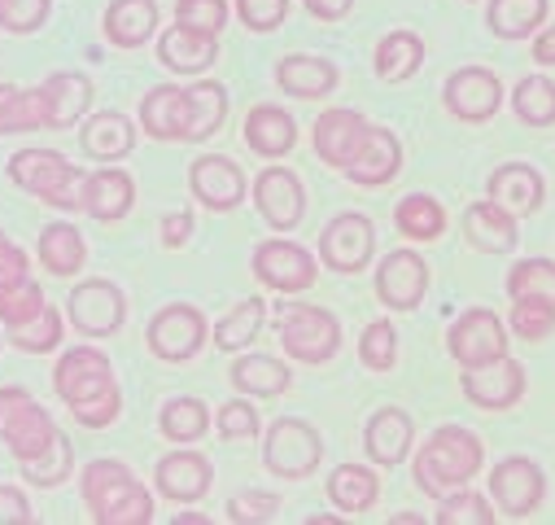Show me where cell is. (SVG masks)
<instances>
[{
    "label": "cell",
    "instance_id": "1",
    "mask_svg": "<svg viewBox=\"0 0 555 525\" xmlns=\"http://www.w3.org/2000/svg\"><path fill=\"white\" fill-rule=\"evenodd\" d=\"M53 389L83 430H105L122 412V389L114 363L96 346H70L53 368Z\"/></svg>",
    "mask_w": 555,
    "mask_h": 525
},
{
    "label": "cell",
    "instance_id": "2",
    "mask_svg": "<svg viewBox=\"0 0 555 525\" xmlns=\"http://www.w3.org/2000/svg\"><path fill=\"white\" fill-rule=\"evenodd\" d=\"M481 464H486V447L464 425H438L421 443V451H411V477L421 486V495H429V499L447 495L451 486L473 482L481 473Z\"/></svg>",
    "mask_w": 555,
    "mask_h": 525
},
{
    "label": "cell",
    "instance_id": "3",
    "mask_svg": "<svg viewBox=\"0 0 555 525\" xmlns=\"http://www.w3.org/2000/svg\"><path fill=\"white\" fill-rule=\"evenodd\" d=\"M79 490H83L88 512L105 525H145V521H154L150 486L122 460H109V456L88 460L83 473H79Z\"/></svg>",
    "mask_w": 555,
    "mask_h": 525
},
{
    "label": "cell",
    "instance_id": "4",
    "mask_svg": "<svg viewBox=\"0 0 555 525\" xmlns=\"http://www.w3.org/2000/svg\"><path fill=\"white\" fill-rule=\"evenodd\" d=\"M10 180H14L23 193L49 202L53 210H79L83 171H79L70 158H62L57 150H40V145L18 150V154L10 158Z\"/></svg>",
    "mask_w": 555,
    "mask_h": 525
},
{
    "label": "cell",
    "instance_id": "5",
    "mask_svg": "<svg viewBox=\"0 0 555 525\" xmlns=\"http://www.w3.org/2000/svg\"><path fill=\"white\" fill-rule=\"evenodd\" d=\"M275 329H281V350L298 363H328L341 350V320L328 307L281 303L275 307Z\"/></svg>",
    "mask_w": 555,
    "mask_h": 525
},
{
    "label": "cell",
    "instance_id": "6",
    "mask_svg": "<svg viewBox=\"0 0 555 525\" xmlns=\"http://www.w3.org/2000/svg\"><path fill=\"white\" fill-rule=\"evenodd\" d=\"M262 464L267 473L285 477V482H302L324 464V438L311 421L302 417H281L271 421L262 434Z\"/></svg>",
    "mask_w": 555,
    "mask_h": 525
},
{
    "label": "cell",
    "instance_id": "7",
    "mask_svg": "<svg viewBox=\"0 0 555 525\" xmlns=\"http://www.w3.org/2000/svg\"><path fill=\"white\" fill-rule=\"evenodd\" d=\"M249 272H254V281L267 285L271 294H302V290H311L315 277H320V258H315L307 245L289 241V236H267V241H258L254 254H249Z\"/></svg>",
    "mask_w": 555,
    "mask_h": 525
},
{
    "label": "cell",
    "instance_id": "8",
    "mask_svg": "<svg viewBox=\"0 0 555 525\" xmlns=\"http://www.w3.org/2000/svg\"><path fill=\"white\" fill-rule=\"evenodd\" d=\"M57 434H62V430H57L53 417L31 399V389H23V385H5V389H0V443H5V447L18 456V464H27V460H36L44 447H53Z\"/></svg>",
    "mask_w": 555,
    "mask_h": 525
},
{
    "label": "cell",
    "instance_id": "9",
    "mask_svg": "<svg viewBox=\"0 0 555 525\" xmlns=\"http://www.w3.org/2000/svg\"><path fill=\"white\" fill-rule=\"evenodd\" d=\"M206 337H210V324H206L202 307H193V303H167L163 311H154V320L145 329V346L163 363H189V359H197L202 346H206Z\"/></svg>",
    "mask_w": 555,
    "mask_h": 525
},
{
    "label": "cell",
    "instance_id": "10",
    "mask_svg": "<svg viewBox=\"0 0 555 525\" xmlns=\"http://www.w3.org/2000/svg\"><path fill=\"white\" fill-rule=\"evenodd\" d=\"M315 258L337 277H359L376 258V223L367 215H359V210L333 215L324 223V232H320V254Z\"/></svg>",
    "mask_w": 555,
    "mask_h": 525
},
{
    "label": "cell",
    "instance_id": "11",
    "mask_svg": "<svg viewBox=\"0 0 555 525\" xmlns=\"http://www.w3.org/2000/svg\"><path fill=\"white\" fill-rule=\"evenodd\" d=\"M490 503L494 512H503L507 521H525L542 508L546 499V473L538 460L529 456H503L494 469H490Z\"/></svg>",
    "mask_w": 555,
    "mask_h": 525
},
{
    "label": "cell",
    "instance_id": "12",
    "mask_svg": "<svg viewBox=\"0 0 555 525\" xmlns=\"http://www.w3.org/2000/svg\"><path fill=\"white\" fill-rule=\"evenodd\" d=\"M507 342H512L507 320L490 307H468L447 329V355L460 368H477V363H490V359L507 355Z\"/></svg>",
    "mask_w": 555,
    "mask_h": 525
},
{
    "label": "cell",
    "instance_id": "13",
    "mask_svg": "<svg viewBox=\"0 0 555 525\" xmlns=\"http://www.w3.org/2000/svg\"><path fill=\"white\" fill-rule=\"evenodd\" d=\"M460 389L464 399L481 412H507L525 399L529 389V376H525V363L512 359V355H499L490 363H477V368H460Z\"/></svg>",
    "mask_w": 555,
    "mask_h": 525
},
{
    "label": "cell",
    "instance_id": "14",
    "mask_svg": "<svg viewBox=\"0 0 555 525\" xmlns=\"http://www.w3.org/2000/svg\"><path fill=\"white\" fill-rule=\"evenodd\" d=\"M122 320H127V294L105 277L79 281L66 298V324L79 329L83 337H114Z\"/></svg>",
    "mask_w": 555,
    "mask_h": 525
},
{
    "label": "cell",
    "instance_id": "15",
    "mask_svg": "<svg viewBox=\"0 0 555 525\" xmlns=\"http://www.w3.org/2000/svg\"><path fill=\"white\" fill-rule=\"evenodd\" d=\"M376 298L385 311H415L429 294V262L421 249H389L380 262H376Z\"/></svg>",
    "mask_w": 555,
    "mask_h": 525
},
{
    "label": "cell",
    "instance_id": "16",
    "mask_svg": "<svg viewBox=\"0 0 555 525\" xmlns=\"http://www.w3.org/2000/svg\"><path fill=\"white\" fill-rule=\"evenodd\" d=\"M249 197H254V210L262 215V223L271 232H294L307 215V189L302 180L289 171V167H262L249 184Z\"/></svg>",
    "mask_w": 555,
    "mask_h": 525
},
{
    "label": "cell",
    "instance_id": "17",
    "mask_svg": "<svg viewBox=\"0 0 555 525\" xmlns=\"http://www.w3.org/2000/svg\"><path fill=\"white\" fill-rule=\"evenodd\" d=\"M442 105L460 123H490L503 110V79L490 66H460L442 84Z\"/></svg>",
    "mask_w": 555,
    "mask_h": 525
},
{
    "label": "cell",
    "instance_id": "18",
    "mask_svg": "<svg viewBox=\"0 0 555 525\" xmlns=\"http://www.w3.org/2000/svg\"><path fill=\"white\" fill-rule=\"evenodd\" d=\"M189 189H193V202L206 206L210 215H228V210H236L249 197V180L236 167V158H228V154H202V158H193Z\"/></svg>",
    "mask_w": 555,
    "mask_h": 525
},
{
    "label": "cell",
    "instance_id": "19",
    "mask_svg": "<svg viewBox=\"0 0 555 525\" xmlns=\"http://www.w3.org/2000/svg\"><path fill=\"white\" fill-rule=\"evenodd\" d=\"M363 137H367V114L354 110V105H333V110H324V114L315 118V127H311L315 158H320L324 167H333V171H341V167L359 154Z\"/></svg>",
    "mask_w": 555,
    "mask_h": 525
},
{
    "label": "cell",
    "instance_id": "20",
    "mask_svg": "<svg viewBox=\"0 0 555 525\" xmlns=\"http://www.w3.org/2000/svg\"><path fill=\"white\" fill-rule=\"evenodd\" d=\"M210 486H215V464L193 447H176L154 464V490L171 503H197L202 495H210Z\"/></svg>",
    "mask_w": 555,
    "mask_h": 525
},
{
    "label": "cell",
    "instance_id": "21",
    "mask_svg": "<svg viewBox=\"0 0 555 525\" xmlns=\"http://www.w3.org/2000/svg\"><path fill=\"white\" fill-rule=\"evenodd\" d=\"M398 171H402V141H398V131L380 127V123H367V137H363L359 154L341 167V176L350 184H359V189H380Z\"/></svg>",
    "mask_w": 555,
    "mask_h": 525
},
{
    "label": "cell",
    "instance_id": "22",
    "mask_svg": "<svg viewBox=\"0 0 555 525\" xmlns=\"http://www.w3.org/2000/svg\"><path fill=\"white\" fill-rule=\"evenodd\" d=\"M415 451V421L406 408H376L363 425V456L376 464V469H393L402 460H411Z\"/></svg>",
    "mask_w": 555,
    "mask_h": 525
},
{
    "label": "cell",
    "instance_id": "23",
    "mask_svg": "<svg viewBox=\"0 0 555 525\" xmlns=\"http://www.w3.org/2000/svg\"><path fill=\"white\" fill-rule=\"evenodd\" d=\"M486 197L499 202L507 215L529 219L546 202V180H542V171L533 163H499L490 171V180H486Z\"/></svg>",
    "mask_w": 555,
    "mask_h": 525
},
{
    "label": "cell",
    "instance_id": "24",
    "mask_svg": "<svg viewBox=\"0 0 555 525\" xmlns=\"http://www.w3.org/2000/svg\"><path fill=\"white\" fill-rule=\"evenodd\" d=\"M135 206V180L114 167V163H101L92 176H83L79 184V210L101 219V223H118L127 210Z\"/></svg>",
    "mask_w": 555,
    "mask_h": 525
},
{
    "label": "cell",
    "instance_id": "25",
    "mask_svg": "<svg viewBox=\"0 0 555 525\" xmlns=\"http://www.w3.org/2000/svg\"><path fill=\"white\" fill-rule=\"evenodd\" d=\"M40 105H44V127L49 131L75 127L92 110V79L83 71H53L40 84Z\"/></svg>",
    "mask_w": 555,
    "mask_h": 525
},
{
    "label": "cell",
    "instance_id": "26",
    "mask_svg": "<svg viewBox=\"0 0 555 525\" xmlns=\"http://www.w3.org/2000/svg\"><path fill=\"white\" fill-rule=\"evenodd\" d=\"M460 228H464V241H468L473 249H481V254H512V249L520 245V219L507 215V210H503L499 202H490V197L464 206Z\"/></svg>",
    "mask_w": 555,
    "mask_h": 525
},
{
    "label": "cell",
    "instance_id": "27",
    "mask_svg": "<svg viewBox=\"0 0 555 525\" xmlns=\"http://www.w3.org/2000/svg\"><path fill=\"white\" fill-rule=\"evenodd\" d=\"M337 84H341V71H337V62H328V57L289 53V57L275 62V88H281L285 97H294V101H320V97H328Z\"/></svg>",
    "mask_w": 555,
    "mask_h": 525
},
{
    "label": "cell",
    "instance_id": "28",
    "mask_svg": "<svg viewBox=\"0 0 555 525\" xmlns=\"http://www.w3.org/2000/svg\"><path fill=\"white\" fill-rule=\"evenodd\" d=\"M158 62L171 71V75H206L215 62H219V36H206V31H193V27H167L158 36Z\"/></svg>",
    "mask_w": 555,
    "mask_h": 525
},
{
    "label": "cell",
    "instance_id": "29",
    "mask_svg": "<svg viewBox=\"0 0 555 525\" xmlns=\"http://www.w3.org/2000/svg\"><path fill=\"white\" fill-rule=\"evenodd\" d=\"M245 145H249L258 158H267V163L285 158V154L298 145V123H294V114L281 110V105H271V101L254 105V110L245 114Z\"/></svg>",
    "mask_w": 555,
    "mask_h": 525
},
{
    "label": "cell",
    "instance_id": "30",
    "mask_svg": "<svg viewBox=\"0 0 555 525\" xmlns=\"http://www.w3.org/2000/svg\"><path fill=\"white\" fill-rule=\"evenodd\" d=\"M101 31L114 49H141L158 36V0H109Z\"/></svg>",
    "mask_w": 555,
    "mask_h": 525
},
{
    "label": "cell",
    "instance_id": "31",
    "mask_svg": "<svg viewBox=\"0 0 555 525\" xmlns=\"http://www.w3.org/2000/svg\"><path fill=\"white\" fill-rule=\"evenodd\" d=\"M79 141H83V154L88 158H96V163H122L135 150V123L122 110H96V114L83 118Z\"/></svg>",
    "mask_w": 555,
    "mask_h": 525
},
{
    "label": "cell",
    "instance_id": "32",
    "mask_svg": "<svg viewBox=\"0 0 555 525\" xmlns=\"http://www.w3.org/2000/svg\"><path fill=\"white\" fill-rule=\"evenodd\" d=\"M184 127H189L184 84H154L141 97V131L150 141H184Z\"/></svg>",
    "mask_w": 555,
    "mask_h": 525
},
{
    "label": "cell",
    "instance_id": "33",
    "mask_svg": "<svg viewBox=\"0 0 555 525\" xmlns=\"http://www.w3.org/2000/svg\"><path fill=\"white\" fill-rule=\"evenodd\" d=\"M232 389L245 394V399H275V394H285L294 385V372L281 355H241L232 359V372H228Z\"/></svg>",
    "mask_w": 555,
    "mask_h": 525
},
{
    "label": "cell",
    "instance_id": "34",
    "mask_svg": "<svg viewBox=\"0 0 555 525\" xmlns=\"http://www.w3.org/2000/svg\"><path fill=\"white\" fill-rule=\"evenodd\" d=\"M184 101H189V127H184V145H206L215 131L228 123V88L210 75H197L193 84H184Z\"/></svg>",
    "mask_w": 555,
    "mask_h": 525
},
{
    "label": "cell",
    "instance_id": "35",
    "mask_svg": "<svg viewBox=\"0 0 555 525\" xmlns=\"http://www.w3.org/2000/svg\"><path fill=\"white\" fill-rule=\"evenodd\" d=\"M36 254L49 277H79L88 262V241L70 219H53V223H44Z\"/></svg>",
    "mask_w": 555,
    "mask_h": 525
},
{
    "label": "cell",
    "instance_id": "36",
    "mask_svg": "<svg viewBox=\"0 0 555 525\" xmlns=\"http://www.w3.org/2000/svg\"><path fill=\"white\" fill-rule=\"evenodd\" d=\"M425 40L415 36V31H406V27H398V31H389V36H380L376 40V53H372V71H376V79H385V84H406L415 71L425 66Z\"/></svg>",
    "mask_w": 555,
    "mask_h": 525
},
{
    "label": "cell",
    "instance_id": "37",
    "mask_svg": "<svg viewBox=\"0 0 555 525\" xmlns=\"http://www.w3.org/2000/svg\"><path fill=\"white\" fill-rule=\"evenodd\" d=\"M328 499H333V508L341 512V516H359V512H372V503H376V495H380V477H376V469L372 464H354V460H346V464H337L333 473H328Z\"/></svg>",
    "mask_w": 555,
    "mask_h": 525
},
{
    "label": "cell",
    "instance_id": "38",
    "mask_svg": "<svg viewBox=\"0 0 555 525\" xmlns=\"http://www.w3.org/2000/svg\"><path fill=\"white\" fill-rule=\"evenodd\" d=\"M551 0H490L486 27L494 40H529L538 27H546Z\"/></svg>",
    "mask_w": 555,
    "mask_h": 525
},
{
    "label": "cell",
    "instance_id": "39",
    "mask_svg": "<svg viewBox=\"0 0 555 525\" xmlns=\"http://www.w3.org/2000/svg\"><path fill=\"white\" fill-rule=\"evenodd\" d=\"M393 228L415 241V245H429L447 232V210L434 193H406L398 206H393Z\"/></svg>",
    "mask_w": 555,
    "mask_h": 525
},
{
    "label": "cell",
    "instance_id": "40",
    "mask_svg": "<svg viewBox=\"0 0 555 525\" xmlns=\"http://www.w3.org/2000/svg\"><path fill=\"white\" fill-rule=\"evenodd\" d=\"M267 298H241L223 320H215V329H210V337H215V346L223 350V355H236V350H245V346H254L258 342V333H262V324H267Z\"/></svg>",
    "mask_w": 555,
    "mask_h": 525
},
{
    "label": "cell",
    "instance_id": "41",
    "mask_svg": "<svg viewBox=\"0 0 555 525\" xmlns=\"http://www.w3.org/2000/svg\"><path fill=\"white\" fill-rule=\"evenodd\" d=\"M158 430H163L167 443L193 447L197 438L210 434V408L197 399V394H176V399H167L163 412H158Z\"/></svg>",
    "mask_w": 555,
    "mask_h": 525
},
{
    "label": "cell",
    "instance_id": "42",
    "mask_svg": "<svg viewBox=\"0 0 555 525\" xmlns=\"http://www.w3.org/2000/svg\"><path fill=\"white\" fill-rule=\"evenodd\" d=\"M512 114L525 127H551L555 123V79L551 75H520L512 88Z\"/></svg>",
    "mask_w": 555,
    "mask_h": 525
},
{
    "label": "cell",
    "instance_id": "43",
    "mask_svg": "<svg viewBox=\"0 0 555 525\" xmlns=\"http://www.w3.org/2000/svg\"><path fill=\"white\" fill-rule=\"evenodd\" d=\"M40 127H44L40 88L0 84V137H23V131H40Z\"/></svg>",
    "mask_w": 555,
    "mask_h": 525
},
{
    "label": "cell",
    "instance_id": "44",
    "mask_svg": "<svg viewBox=\"0 0 555 525\" xmlns=\"http://www.w3.org/2000/svg\"><path fill=\"white\" fill-rule=\"evenodd\" d=\"M434 521H442V525H490L494 521V503H490L486 490L464 482V486H451L447 495H438Z\"/></svg>",
    "mask_w": 555,
    "mask_h": 525
},
{
    "label": "cell",
    "instance_id": "45",
    "mask_svg": "<svg viewBox=\"0 0 555 525\" xmlns=\"http://www.w3.org/2000/svg\"><path fill=\"white\" fill-rule=\"evenodd\" d=\"M5 333H10V346H14V350H23V355H49V350L62 346L66 320H62L57 307L44 303L31 320H23V324H14V329H5Z\"/></svg>",
    "mask_w": 555,
    "mask_h": 525
},
{
    "label": "cell",
    "instance_id": "46",
    "mask_svg": "<svg viewBox=\"0 0 555 525\" xmlns=\"http://www.w3.org/2000/svg\"><path fill=\"white\" fill-rule=\"evenodd\" d=\"M507 298H551L555 303V258H516L507 272Z\"/></svg>",
    "mask_w": 555,
    "mask_h": 525
},
{
    "label": "cell",
    "instance_id": "47",
    "mask_svg": "<svg viewBox=\"0 0 555 525\" xmlns=\"http://www.w3.org/2000/svg\"><path fill=\"white\" fill-rule=\"evenodd\" d=\"M507 333L520 342H546L555 333V303L551 298H512Z\"/></svg>",
    "mask_w": 555,
    "mask_h": 525
},
{
    "label": "cell",
    "instance_id": "48",
    "mask_svg": "<svg viewBox=\"0 0 555 525\" xmlns=\"http://www.w3.org/2000/svg\"><path fill=\"white\" fill-rule=\"evenodd\" d=\"M359 363L367 372H393L398 368V329H393V320H372L359 333Z\"/></svg>",
    "mask_w": 555,
    "mask_h": 525
},
{
    "label": "cell",
    "instance_id": "49",
    "mask_svg": "<svg viewBox=\"0 0 555 525\" xmlns=\"http://www.w3.org/2000/svg\"><path fill=\"white\" fill-rule=\"evenodd\" d=\"M23 473H27L31 486H62V482L75 473V447H70V438L57 434L53 447H44L36 460L23 464Z\"/></svg>",
    "mask_w": 555,
    "mask_h": 525
},
{
    "label": "cell",
    "instance_id": "50",
    "mask_svg": "<svg viewBox=\"0 0 555 525\" xmlns=\"http://www.w3.org/2000/svg\"><path fill=\"white\" fill-rule=\"evenodd\" d=\"M40 307H44V290H40L36 281L18 277V281H5V285H0V324H5V329L31 320Z\"/></svg>",
    "mask_w": 555,
    "mask_h": 525
},
{
    "label": "cell",
    "instance_id": "51",
    "mask_svg": "<svg viewBox=\"0 0 555 525\" xmlns=\"http://www.w3.org/2000/svg\"><path fill=\"white\" fill-rule=\"evenodd\" d=\"M210 425H215V434L223 443H236V438H254L262 430V417H258V408L245 399V394H236V399L219 404V412L210 417Z\"/></svg>",
    "mask_w": 555,
    "mask_h": 525
},
{
    "label": "cell",
    "instance_id": "52",
    "mask_svg": "<svg viewBox=\"0 0 555 525\" xmlns=\"http://www.w3.org/2000/svg\"><path fill=\"white\" fill-rule=\"evenodd\" d=\"M53 18V0H0V31L31 36Z\"/></svg>",
    "mask_w": 555,
    "mask_h": 525
},
{
    "label": "cell",
    "instance_id": "53",
    "mask_svg": "<svg viewBox=\"0 0 555 525\" xmlns=\"http://www.w3.org/2000/svg\"><path fill=\"white\" fill-rule=\"evenodd\" d=\"M228 14H232L228 0H176V23L206 36H219L228 27Z\"/></svg>",
    "mask_w": 555,
    "mask_h": 525
},
{
    "label": "cell",
    "instance_id": "54",
    "mask_svg": "<svg viewBox=\"0 0 555 525\" xmlns=\"http://www.w3.org/2000/svg\"><path fill=\"white\" fill-rule=\"evenodd\" d=\"M232 10L241 18V27H249L254 36L281 31L289 18V0H232Z\"/></svg>",
    "mask_w": 555,
    "mask_h": 525
},
{
    "label": "cell",
    "instance_id": "55",
    "mask_svg": "<svg viewBox=\"0 0 555 525\" xmlns=\"http://www.w3.org/2000/svg\"><path fill=\"white\" fill-rule=\"evenodd\" d=\"M223 512H228V521H271V516H281V495H271V490H236Z\"/></svg>",
    "mask_w": 555,
    "mask_h": 525
},
{
    "label": "cell",
    "instance_id": "56",
    "mask_svg": "<svg viewBox=\"0 0 555 525\" xmlns=\"http://www.w3.org/2000/svg\"><path fill=\"white\" fill-rule=\"evenodd\" d=\"M193 228H197V219H193V210L184 206V210H167V215H163L158 236H163V245H167V249H184V245H189V236H193Z\"/></svg>",
    "mask_w": 555,
    "mask_h": 525
},
{
    "label": "cell",
    "instance_id": "57",
    "mask_svg": "<svg viewBox=\"0 0 555 525\" xmlns=\"http://www.w3.org/2000/svg\"><path fill=\"white\" fill-rule=\"evenodd\" d=\"M27 525L31 521V503L18 486H0V525Z\"/></svg>",
    "mask_w": 555,
    "mask_h": 525
},
{
    "label": "cell",
    "instance_id": "58",
    "mask_svg": "<svg viewBox=\"0 0 555 525\" xmlns=\"http://www.w3.org/2000/svg\"><path fill=\"white\" fill-rule=\"evenodd\" d=\"M18 277H27V254L0 232V285L5 281H18Z\"/></svg>",
    "mask_w": 555,
    "mask_h": 525
},
{
    "label": "cell",
    "instance_id": "59",
    "mask_svg": "<svg viewBox=\"0 0 555 525\" xmlns=\"http://www.w3.org/2000/svg\"><path fill=\"white\" fill-rule=\"evenodd\" d=\"M302 5H307V14L315 23H341L354 10V0H302Z\"/></svg>",
    "mask_w": 555,
    "mask_h": 525
},
{
    "label": "cell",
    "instance_id": "60",
    "mask_svg": "<svg viewBox=\"0 0 555 525\" xmlns=\"http://www.w3.org/2000/svg\"><path fill=\"white\" fill-rule=\"evenodd\" d=\"M529 40H533V62L538 66H555V23L551 27H538Z\"/></svg>",
    "mask_w": 555,
    "mask_h": 525
},
{
    "label": "cell",
    "instance_id": "61",
    "mask_svg": "<svg viewBox=\"0 0 555 525\" xmlns=\"http://www.w3.org/2000/svg\"><path fill=\"white\" fill-rule=\"evenodd\" d=\"M206 521V512H176V525H197Z\"/></svg>",
    "mask_w": 555,
    "mask_h": 525
},
{
    "label": "cell",
    "instance_id": "62",
    "mask_svg": "<svg viewBox=\"0 0 555 525\" xmlns=\"http://www.w3.org/2000/svg\"><path fill=\"white\" fill-rule=\"evenodd\" d=\"M0 342H5V337H0Z\"/></svg>",
    "mask_w": 555,
    "mask_h": 525
},
{
    "label": "cell",
    "instance_id": "63",
    "mask_svg": "<svg viewBox=\"0 0 555 525\" xmlns=\"http://www.w3.org/2000/svg\"><path fill=\"white\" fill-rule=\"evenodd\" d=\"M468 5H473V0H468Z\"/></svg>",
    "mask_w": 555,
    "mask_h": 525
}]
</instances>
